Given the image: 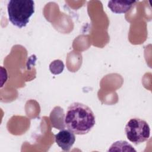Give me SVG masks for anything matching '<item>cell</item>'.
Listing matches in <instances>:
<instances>
[{
  "label": "cell",
  "mask_w": 152,
  "mask_h": 152,
  "mask_svg": "<svg viewBox=\"0 0 152 152\" xmlns=\"http://www.w3.org/2000/svg\"><path fill=\"white\" fill-rule=\"evenodd\" d=\"M64 124L76 135H84L91 131L96 124L95 116L88 106L79 102L71 103L67 108Z\"/></svg>",
  "instance_id": "cell-1"
},
{
  "label": "cell",
  "mask_w": 152,
  "mask_h": 152,
  "mask_svg": "<svg viewBox=\"0 0 152 152\" xmlns=\"http://www.w3.org/2000/svg\"><path fill=\"white\" fill-rule=\"evenodd\" d=\"M8 19L15 26L26 27L34 12V2L31 0H11L7 5Z\"/></svg>",
  "instance_id": "cell-2"
},
{
  "label": "cell",
  "mask_w": 152,
  "mask_h": 152,
  "mask_svg": "<svg viewBox=\"0 0 152 152\" xmlns=\"http://www.w3.org/2000/svg\"><path fill=\"white\" fill-rule=\"evenodd\" d=\"M126 138L135 145L146 141L150 136V128L148 123L140 118L130 119L125 127Z\"/></svg>",
  "instance_id": "cell-3"
},
{
  "label": "cell",
  "mask_w": 152,
  "mask_h": 152,
  "mask_svg": "<svg viewBox=\"0 0 152 152\" xmlns=\"http://www.w3.org/2000/svg\"><path fill=\"white\" fill-rule=\"evenodd\" d=\"M55 142L62 150L68 151L75 141V136L70 130L63 129L55 135Z\"/></svg>",
  "instance_id": "cell-4"
},
{
  "label": "cell",
  "mask_w": 152,
  "mask_h": 152,
  "mask_svg": "<svg viewBox=\"0 0 152 152\" xmlns=\"http://www.w3.org/2000/svg\"><path fill=\"white\" fill-rule=\"evenodd\" d=\"M135 2V1H110L107 7L113 13L124 14L128 12Z\"/></svg>",
  "instance_id": "cell-5"
},
{
  "label": "cell",
  "mask_w": 152,
  "mask_h": 152,
  "mask_svg": "<svg viewBox=\"0 0 152 152\" xmlns=\"http://www.w3.org/2000/svg\"><path fill=\"white\" fill-rule=\"evenodd\" d=\"M64 68V65L61 60H55L49 65V69L53 74H59L61 73Z\"/></svg>",
  "instance_id": "cell-6"
}]
</instances>
